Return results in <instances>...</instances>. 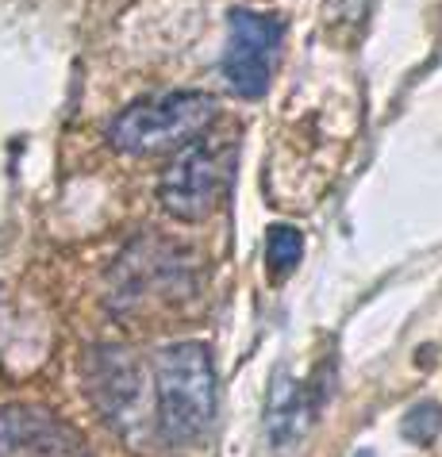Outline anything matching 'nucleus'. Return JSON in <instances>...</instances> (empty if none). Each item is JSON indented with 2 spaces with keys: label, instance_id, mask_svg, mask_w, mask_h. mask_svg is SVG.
I'll return each mask as SVG.
<instances>
[{
  "label": "nucleus",
  "instance_id": "nucleus-9",
  "mask_svg": "<svg viewBox=\"0 0 442 457\" xmlns=\"http://www.w3.org/2000/svg\"><path fill=\"white\" fill-rule=\"evenodd\" d=\"M404 438H412V442H420V446H427V442H435L438 438V430H442V403L435 400H427V403H415V408L404 415Z\"/></svg>",
  "mask_w": 442,
  "mask_h": 457
},
{
  "label": "nucleus",
  "instance_id": "nucleus-8",
  "mask_svg": "<svg viewBox=\"0 0 442 457\" xmlns=\"http://www.w3.org/2000/svg\"><path fill=\"white\" fill-rule=\"evenodd\" d=\"M300 258H304V235L288 223H273L270 235H265V262H270V270L277 277H285L296 270Z\"/></svg>",
  "mask_w": 442,
  "mask_h": 457
},
{
  "label": "nucleus",
  "instance_id": "nucleus-1",
  "mask_svg": "<svg viewBox=\"0 0 442 457\" xmlns=\"http://www.w3.org/2000/svg\"><path fill=\"white\" fill-rule=\"evenodd\" d=\"M158 435L170 446L196 442L216 419V365L204 342H173L154 358Z\"/></svg>",
  "mask_w": 442,
  "mask_h": 457
},
{
  "label": "nucleus",
  "instance_id": "nucleus-2",
  "mask_svg": "<svg viewBox=\"0 0 442 457\" xmlns=\"http://www.w3.org/2000/svg\"><path fill=\"white\" fill-rule=\"evenodd\" d=\"M220 116L216 96L208 93H158V96H143L128 104L108 127V143L120 154L131 158H150V154H166V150L185 146L188 138L204 135Z\"/></svg>",
  "mask_w": 442,
  "mask_h": 457
},
{
  "label": "nucleus",
  "instance_id": "nucleus-7",
  "mask_svg": "<svg viewBox=\"0 0 442 457\" xmlns=\"http://www.w3.org/2000/svg\"><path fill=\"white\" fill-rule=\"evenodd\" d=\"M323 396H308V388L293 380L285 370H277L273 388H270V408H265V430H270L273 446H293L300 435L308 430V423L320 411Z\"/></svg>",
  "mask_w": 442,
  "mask_h": 457
},
{
  "label": "nucleus",
  "instance_id": "nucleus-6",
  "mask_svg": "<svg viewBox=\"0 0 442 457\" xmlns=\"http://www.w3.org/2000/svg\"><path fill=\"white\" fill-rule=\"evenodd\" d=\"M0 457H85V438L54 411L12 403L0 408Z\"/></svg>",
  "mask_w": 442,
  "mask_h": 457
},
{
  "label": "nucleus",
  "instance_id": "nucleus-10",
  "mask_svg": "<svg viewBox=\"0 0 442 457\" xmlns=\"http://www.w3.org/2000/svg\"><path fill=\"white\" fill-rule=\"evenodd\" d=\"M358 457H373V453H370V450H362V453H358Z\"/></svg>",
  "mask_w": 442,
  "mask_h": 457
},
{
  "label": "nucleus",
  "instance_id": "nucleus-3",
  "mask_svg": "<svg viewBox=\"0 0 442 457\" xmlns=\"http://www.w3.org/2000/svg\"><path fill=\"white\" fill-rule=\"evenodd\" d=\"M235 177V143L220 135H196L177 146L166 173L158 177V200L173 220L200 223L220 208Z\"/></svg>",
  "mask_w": 442,
  "mask_h": 457
},
{
  "label": "nucleus",
  "instance_id": "nucleus-5",
  "mask_svg": "<svg viewBox=\"0 0 442 457\" xmlns=\"http://www.w3.org/2000/svg\"><path fill=\"white\" fill-rule=\"evenodd\" d=\"M85 388H88L93 408L120 430L128 427V419L138 415V403H143V377H138V365L123 346L88 350Z\"/></svg>",
  "mask_w": 442,
  "mask_h": 457
},
{
  "label": "nucleus",
  "instance_id": "nucleus-4",
  "mask_svg": "<svg viewBox=\"0 0 442 457\" xmlns=\"http://www.w3.org/2000/svg\"><path fill=\"white\" fill-rule=\"evenodd\" d=\"M285 43V23L270 12L231 8L227 12V46H223V81L235 96H265Z\"/></svg>",
  "mask_w": 442,
  "mask_h": 457
}]
</instances>
